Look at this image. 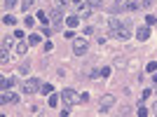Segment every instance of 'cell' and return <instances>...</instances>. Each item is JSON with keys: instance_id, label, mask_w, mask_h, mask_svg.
Listing matches in <instances>:
<instances>
[{"instance_id": "cell-1", "label": "cell", "mask_w": 157, "mask_h": 117, "mask_svg": "<svg viewBox=\"0 0 157 117\" xmlns=\"http://www.w3.org/2000/svg\"><path fill=\"white\" fill-rule=\"evenodd\" d=\"M87 40L85 38H75L73 40V54H75V56H85L87 54Z\"/></svg>"}, {"instance_id": "cell-2", "label": "cell", "mask_w": 157, "mask_h": 117, "mask_svg": "<svg viewBox=\"0 0 157 117\" xmlns=\"http://www.w3.org/2000/svg\"><path fill=\"white\" fill-rule=\"evenodd\" d=\"M40 87H42V85H40L38 80H35V77H31V80H26V82H24V87H21V91H24V94H26V96H28V94H35V91H38Z\"/></svg>"}, {"instance_id": "cell-3", "label": "cell", "mask_w": 157, "mask_h": 117, "mask_svg": "<svg viewBox=\"0 0 157 117\" xmlns=\"http://www.w3.org/2000/svg\"><path fill=\"white\" fill-rule=\"evenodd\" d=\"M94 9H96V7H94L89 0H85V2H80V5H78V17H85V19H87Z\"/></svg>"}, {"instance_id": "cell-4", "label": "cell", "mask_w": 157, "mask_h": 117, "mask_svg": "<svg viewBox=\"0 0 157 117\" xmlns=\"http://www.w3.org/2000/svg\"><path fill=\"white\" fill-rule=\"evenodd\" d=\"M110 35H115L117 40H127V38H129V26H127V24H120L117 28H113V31H110Z\"/></svg>"}, {"instance_id": "cell-5", "label": "cell", "mask_w": 157, "mask_h": 117, "mask_svg": "<svg viewBox=\"0 0 157 117\" xmlns=\"http://www.w3.org/2000/svg\"><path fill=\"white\" fill-rule=\"evenodd\" d=\"M61 101H63V105H73L75 101H78V94L73 89H63L61 91Z\"/></svg>"}, {"instance_id": "cell-6", "label": "cell", "mask_w": 157, "mask_h": 117, "mask_svg": "<svg viewBox=\"0 0 157 117\" xmlns=\"http://www.w3.org/2000/svg\"><path fill=\"white\" fill-rule=\"evenodd\" d=\"M61 21H63V14L59 9H49V24H52V28H59Z\"/></svg>"}, {"instance_id": "cell-7", "label": "cell", "mask_w": 157, "mask_h": 117, "mask_svg": "<svg viewBox=\"0 0 157 117\" xmlns=\"http://www.w3.org/2000/svg\"><path fill=\"white\" fill-rule=\"evenodd\" d=\"M115 105V96L113 94H105V96H101V112H108Z\"/></svg>"}, {"instance_id": "cell-8", "label": "cell", "mask_w": 157, "mask_h": 117, "mask_svg": "<svg viewBox=\"0 0 157 117\" xmlns=\"http://www.w3.org/2000/svg\"><path fill=\"white\" fill-rule=\"evenodd\" d=\"M17 101H19V96H17V94H2V98H0V103H2V105L17 103Z\"/></svg>"}, {"instance_id": "cell-9", "label": "cell", "mask_w": 157, "mask_h": 117, "mask_svg": "<svg viewBox=\"0 0 157 117\" xmlns=\"http://www.w3.org/2000/svg\"><path fill=\"white\" fill-rule=\"evenodd\" d=\"M136 38L141 40V42H145V40L150 38V28H148V26H143V28H138V33H136Z\"/></svg>"}, {"instance_id": "cell-10", "label": "cell", "mask_w": 157, "mask_h": 117, "mask_svg": "<svg viewBox=\"0 0 157 117\" xmlns=\"http://www.w3.org/2000/svg\"><path fill=\"white\" fill-rule=\"evenodd\" d=\"M12 85H14V77H2V80H0V87H2V91H7Z\"/></svg>"}, {"instance_id": "cell-11", "label": "cell", "mask_w": 157, "mask_h": 117, "mask_svg": "<svg viewBox=\"0 0 157 117\" xmlns=\"http://www.w3.org/2000/svg\"><path fill=\"white\" fill-rule=\"evenodd\" d=\"M66 24H68V28H75L80 24V17H68V19H66Z\"/></svg>"}, {"instance_id": "cell-12", "label": "cell", "mask_w": 157, "mask_h": 117, "mask_svg": "<svg viewBox=\"0 0 157 117\" xmlns=\"http://www.w3.org/2000/svg\"><path fill=\"white\" fill-rule=\"evenodd\" d=\"M40 94L49 96V94H52V85H49V82H47V85H42V87H40Z\"/></svg>"}, {"instance_id": "cell-13", "label": "cell", "mask_w": 157, "mask_h": 117, "mask_svg": "<svg viewBox=\"0 0 157 117\" xmlns=\"http://www.w3.org/2000/svg\"><path fill=\"white\" fill-rule=\"evenodd\" d=\"M138 7H141L138 2H124V9H129V12H136Z\"/></svg>"}, {"instance_id": "cell-14", "label": "cell", "mask_w": 157, "mask_h": 117, "mask_svg": "<svg viewBox=\"0 0 157 117\" xmlns=\"http://www.w3.org/2000/svg\"><path fill=\"white\" fill-rule=\"evenodd\" d=\"M28 52V45L26 42H19V45H17V54H26Z\"/></svg>"}, {"instance_id": "cell-15", "label": "cell", "mask_w": 157, "mask_h": 117, "mask_svg": "<svg viewBox=\"0 0 157 117\" xmlns=\"http://www.w3.org/2000/svg\"><path fill=\"white\" fill-rule=\"evenodd\" d=\"M10 56H12V54H10V49H5V47H2V56H0V61H2V63H7V61H10Z\"/></svg>"}, {"instance_id": "cell-16", "label": "cell", "mask_w": 157, "mask_h": 117, "mask_svg": "<svg viewBox=\"0 0 157 117\" xmlns=\"http://www.w3.org/2000/svg\"><path fill=\"white\" fill-rule=\"evenodd\" d=\"M59 98H61V96H54V94H49V105H52V108H56V105H59Z\"/></svg>"}, {"instance_id": "cell-17", "label": "cell", "mask_w": 157, "mask_h": 117, "mask_svg": "<svg viewBox=\"0 0 157 117\" xmlns=\"http://www.w3.org/2000/svg\"><path fill=\"white\" fill-rule=\"evenodd\" d=\"M2 24H7V26H14L17 21H14V17H10V14H7V17H2Z\"/></svg>"}, {"instance_id": "cell-18", "label": "cell", "mask_w": 157, "mask_h": 117, "mask_svg": "<svg viewBox=\"0 0 157 117\" xmlns=\"http://www.w3.org/2000/svg\"><path fill=\"white\" fill-rule=\"evenodd\" d=\"M124 58H122V56H117V58H115V68H124Z\"/></svg>"}, {"instance_id": "cell-19", "label": "cell", "mask_w": 157, "mask_h": 117, "mask_svg": "<svg viewBox=\"0 0 157 117\" xmlns=\"http://www.w3.org/2000/svg\"><path fill=\"white\" fill-rule=\"evenodd\" d=\"M28 45H40V35H31V38H28Z\"/></svg>"}, {"instance_id": "cell-20", "label": "cell", "mask_w": 157, "mask_h": 117, "mask_svg": "<svg viewBox=\"0 0 157 117\" xmlns=\"http://www.w3.org/2000/svg\"><path fill=\"white\" fill-rule=\"evenodd\" d=\"M38 19H40V21H42V24H47V21H49V17H47V14H45V12H38Z\"/></svg>"}, {"instance_id": "cell-21", "label": "cell", "mask_w": 157, "mask_h": 117, "mask_svg": "<svg viewBox=\"0 0 157 117\" xmlns=\"http://www.w3.org/2000/svg\"><path fill=\"white\" fill-rule=\"evenodd\" d=\"M78 101H80V103H87V101H89V94H80Z\"/></svg>"}, {"instance_id": "cell-22", "label": "cell", "mask_w": 157, "mask_h": 117, "mask_svg": "<svg viewBox=\"0 0 157 117\" xmlns=\"http://www.w3.org/2000/svg\"><path fill=\"white\" fill-rule=\"evenodd\" d=\"M148 26H157V17H152V14L148 17Z\"/></svg>"}, {"instance_id": "cell-23", "label": "cell", "mask_w": 157, "mask_h": 117, "mask_svg": "<svg viewBox=\"0 0 157 117\" xmlns=\"http://www.w3.org/2000/svg\"><path fill=\"white\" fill-rule=\"evenodd\" d=\"M145 68H148V70H150V73H155V70H157V63H155V61H150V63L145 66Z\"/></svg>"}, {"instance_id": "cell-24", "label": "cell", "mask_w": 157, "mask_h": 117, "mask_svg": "<svg viewBox=\"0 0 157 117\" xmlns=\"http://www.w3.org/2000/svg\"><path fill=\"white\" fill-rule=\"evenodd\" d=\"M14 5H17V0H5V7H7V9H12Z\"/></svg>"}, {"instance_id": "cell-25", "label": "cell", "mask_w": 157, "mask_h": 117, "mask_svg": "<svg viewBox=\"0 0 157 117\" xmlns=\"http://www.w3.org/2000/svg\"><path fill=\"white\" fill-rule=\"evenodd\" d=\"M89 2H92V5L96 7V9H98V7H103V0H89Z\"/></svg>"}, {"instance_id": "cell-26", "label": "cell", "mask_w": 157, "mask_h": 117, "mask_svg": "<svg viewBox=\"0 0 157 117\" xmlns=\"http://www.w3.org/2000/svg\"><path fill=\"white\" fill-rule=\"evenodd\" d=\"M2 47H5V49H12V40H2Z\"/></svg>"}, {"instance_id": "cell-27", "label": "cell", "mask_w": 157, "mask_h": 117, "mask_svg": "<svg viewBox=\"0 0 157 117\" xmlns=\"http://www.w3.org/2000/svg\"><path fill=\"white\" fill-rule=\"evenodd\" d=\"M28 7H33V0H24V9H28Z\"/></svg>"}, {"instance_id": "cell-28", "label": "cell", "mask_w": 157, "mask_h": 117, "mask_svg": "<svg viewBox=\"0 0 157 117\" xmlns=\"http://www.w3.org/2000/svg\"><path fill=\"white\" fill-rule=\"evenodd\" d=\"M152 2H155V0H143V2H141V5H143V7H150Z\"/></svg>"}, {"instance_id": "cell-29", "label": "cell", "mask_w": 157, "mask_h": 117, "mask_svg": "<svg viewBox=\"0 0 157 117\" xmlns=\"http://www.w3.org/2000/svg\"><path fill=\"white\" fill-rule=\"evenodd\" d=\"M73 2H78V5H80V2H85V0H73Z\"/></svg>"}, {"instance_id": "cell-30", "label": "cell", "mask_w": 157, "mask_h": 117, "mask_svg": "<svg viewBox=\"0 0 157 117\" xmlns=\"http://www.w3.org/2000/svg\"><path fill=\"white\" fill-rule=\"evenodd\" d=\"M59 2H61V5H63V2H68V0H59Z\"/></svg>"}, {"instance_id": "cell-31", "label": "cell", "mask_w": 157, "mask_h": 117, "mask_svg": "<svg viewBox=\"0 0 157 117\" xmlns=\"http://www.w3.org/2000/svg\"><path fill=\"white\" fill-rule=\"evenodd\" d=\"M152 110H155V112H157V105H155V108H152Z\"/></svg>"}]
</instances>
